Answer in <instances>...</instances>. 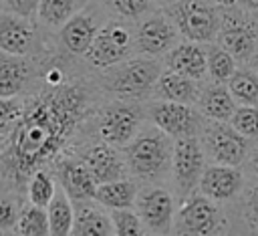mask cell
<instances>
[{"mask_svg": "<svg viewBox=\"0 0 258 236\" xmlns=\"http://www.w3.org/2000/svg\"><path fill=\"white\" fill-rule=\"evenodd\" d=\"M48 87L24 103V115L12 131L6 165L16 180L30 178L58 153L83 115V89L64 81L48 83Z\"/></svg>", "mask_w": 258, "mask_h": 236, "instance_id": "6da1fadb", "label": "cell"}, {"mask_svg": "<svg viewBox=\"0 0 258 236\" xmlns=\"http://www.w3.org/2000/svg\"><path fill=\"white\" fill-rule=\"evenodd\" d=\"M173 143L167 133L151 123L137 131V135L127 143L125 161L131 173L143 180H157L171 171Z\"/></svg>", "mask_w": 258, "mask_h": 236, "instance_id": "7a4b0ae2", "label": "cell"}, {"mask_svg": "<svg viewBox=\"0 0 258 236\" xmlns=\"http://www.w3.org/2000/svg\"><path fill=\"white\" fill-rule=\"evenodd\" d=\"M171 20L183 38L208 44L220 32L222 14L212 0H177L171 6Z\"/></svg>", "mask_w": 258, "mask_h": 236, "instance_id": "3957f363", "label": "cell"}, {"mask_svg": "<svg viewBox=\"0 0 258 236\" xmlns=\"http://www.w3.org/2000/svg\"><path fill=\"white\" fill-rule=\"evenodd\" d=\"M202 145L212 163L242 165L246 163L252 139L242 135L230 121H210L202 129Z\"/></svg>", "mask_w": 258, "mask_h": 236, "instance_id": "277c9868", "label": "cell"}, {"mask_svg": "<svg viewBox=\"0 0 258 236\" xmlns=\"http://www.w3.org/2000/svg\"><path fill=\"white\" fill-rule=\"evenodd\" d=\"M224 230L226 218L218 202L202 192H191L181 200L173 218L175 234H218Z\"/></svg>", "mask_w": 258, "mask_h": 236, "instance_id": "5b68a950", "label": "cell"}, {"mask_svg": "<svg viewBox=\"0 0 258 236\" xmlns=\"http://www.w3.org/2000/svg\"><path fill=\"white\" fill-rule=\"evenodd\" d=\"M161 75V65L155 58H131L113 65L103 77V87L121 97H141L153 91Z\"/></svg>", "mask_w": 258, "mask_h": 236, "instance_id": "8992f818", "label": "cell"}, {"mask_svg": "<svg viewBox=\"0 0 258 236\" xmlns=\"http://www.w3.org/2000/svg\"><path fill=\"white\" fill-rule=\"evenodd\" d=\"M248 14L252 12L244 8H226V12L222 14L220 32L216 36V42L230 50L242 63H248V58L258 52V26L256 20Z\"/></svg>", "mask_w": 258, "mask_h": 236, "instance_id": "52a82bcc", "label": "cell"}, {"mask_svg": "<svg viewBox=\"0 0 258 236\" xmlns=\"http://www.w3.org/2000/svg\"><path fill=\"white\" fill-rule=\"evenodd\" d=\"M206 149L202 145L200 135L173 139V155H171V175L177 188L179 198L183 200L191 192H196L202 173L206 169Z\"/></svg>", "mask_w": 258, "mask_h": 236, "instance_id": "ba28073f", "label": "cell"}, {"mask_svg": "<svg viewBox=\"0 0 258 236\" xmlns=\"http://www.w3.org/2000/svg\"><path fill=\"white\" fill-rule=\"evenodd\" d=\"M147 117L155 127H159L171 139L202 135V129L206 125L204 121L206 117L200 113V109H194L187 103H175L163 99H157L149 105Z\"/></svg>", "mask_w": 258, "mask_h": 236, "instance_id": "9c48e42d", "label": "cell"}, {"mask_svg": "<svg viewBox=\"0 0 258 236\" xmlns=\"http://www.w3.org/2000/svg\"><path fill=\"white\" fill-rule=\"evenodd\" d=\"M133 44L135 36H131L129 28L121 22H109L99 28L89 50L85 52V58L97 69H111L131 54Z\"/></svg>", "mask_w": 258, "mask_h": 236, "instance_id": "30bf717a", "label": "cell"}, {"mask_svg": "<svg viewBox=\"0 0 258 236\" xmlns=\"http://www.w3.org/2000/svg\"><path fill=\"white\" fill-rule=\"evenodd\" d=\"M137 214L145 226V230L153 234H169L173 232L175 218V202L169 190L153 186L137 194L135 200Z\"/></svg>", "mask_w": 258, "mask_h": 236, "instance_id": "8fae6325", "label": "cell"}, {"mask_svg": "<svg viewBox=\"0 0 258 236\" xmlns=\"http://www.w3.org/2000/svg\"><path fill=\"white\" fill-rule=\"evenodd\" d=\"M177 34L179 30L171 18L163 14L147 16L135 30V50L149 56L167 54L177 44Z\"/></svg>", "mask_w": 258, "mask_h": 236, "instance_id": "7c38bea8", "label": "cell"}, {"mask_svg": "<svg viewBox=\"0 0 258 236\" xmlns=\"http://www.w3.org/2000/svg\"><path fill=\"white\" fill-rule=\"evenodd\" d=\"M198 192H202L218 204L232 202L244 192V173L240 165L210 163L202 173Z\"/></svg>", "mask_w": 258, "mask_h": 236, "instance_id": "4fadbf2b", "label": "cell"}, {"mask_svg": "<svg viewBox=\"0 0 258 236\" xmlns=\"http://www.w3.org/2000/svg\"><path fill=\"white\" fill-rule=\"evenodd\" d=\"M141 111L133 105H113L99 121V135L111 145H127L139 131Z\"/></svg>", "mask_w": 258, "mask_h": 236, "instance_id": "5bb4252c", "label": "cell"}, {"mask_svg": "<svg viewBox=\"0 0 258 236\" xmlns=\"http://www.w3.org/2000/svg\"><path fill=\"white\" fill-rule=\"evenodd\" d=\"M165 67L196 81H202L208 75V50L202 42L185 38V42H177L165 54Z\"/></svg>", "mask_w": 258, "mask_h": 236, "instance_id": "9a60e30c", "label": "cell"}, {"mask_svg": "<svg viewBox=\"0 0 258 236\" xmlns=\"http://www.w3.org/2000/svg\"><path fill=\"white\" fill-rule=\"evenodd\" d=\"M34 44V26L30 18L16 12L0 14V50L12 54H28Z\"/></svg>", "mask_w": 258, "mask_h": 236, "instance_id": "2e32d148", "label": "cell"}, {"mask_svg": "<svg viewBox=\"0 0 258 236\" xmlns=\"http://www.w3.org/2000/svg\"><path fill=\"white\" fill-rule=\"evenodd\" d=\"M153 93L157 99H163V101L196 105L198 97L202 93V85H200V81H196L191 77H185L181 73L167 69V71H161V75L153 87Z\"/></svg>", "mask_w": 258, "mask_h": 236, "instance_id": "e0dca14e", "label": "cell"}, {"mask_svg": "<svg viewBox=\"0 0 258 236\" xmlns=\"http://www.w3.org/2000/svg\"><path fill=\"white\" fill-rule=\"evenodd\" d=\"M81 161L89 167V171L93 173V178L97 180V184L119 180L125 173V165H123L117 149L111 143H107V141L89 147L85 151V155H83Z\"/></svg>", "mask_w": 258, "mask_h": 236, "instance_id": "ac0fdd59", "label": "cell"}, {"mask_svg": "<svg viewBox=\"0 0 258 236\" xmlns=\"http://www.w3.org/2000/svg\"><path fill=\"white\" fill-rule=\"evenodd\" d=\"M99 32V24L91 12H79L71 16L60 28V42L71 54H85Z\"/></svg>", "mask_w": 258, "mask_h": 236, "instance_id": "d6986e66", "label": "cell"}, {"mask_svg": "<svg viewBox=\"0 0 258 236\" xmlns=\"http://www.w3.org/2000/svg\"><path fill=\"white\" fill-rule=\"evenodd\" d=\"M198 109L200 113L210 121H230L234 115L238 103L232 97L226 83H210L202 87V93L198 97Z\"/></svg>", "mask_w": 258, "mask_h": 236, "instance_id": "ffe728a7", "label": "cell"}, {"mask_svg": "<svg viewBox=\"0 0 258 236\" xmlns=\"http://www.w3.org/2000/svg\"><path fill=\"white\" fill-rule=\"evenodd\" d=\"M60 184L73 202L95 200V192L99 186L83 161H67L60 169Z\"/></svg>", "mask_w": 258, "mask_h": 236, "instance_id": "44dd1931", "label": "cell"}, {"mask_svg": "<svg viewBox=\"0 0 258 236\" xmlns=\"http://www.w3.org/2000/svg\"><path fill=\"white\" fill-rule=\"evenodd\" d=\"M101 206V204H99ZM97 204H91V200L77 202L75 206V224L73 234L83 236H107L113 234V220L107 216Z\"/></svg>", "mask_w": 258, "mask_h": 236, "instance_id": "7402d4cb", "label": "cell"}, {"mask_svg": "<svg viewBox=\"0 0 258 236\" xmlns=\"http://www.w3.org/2000/svg\"><path fill=\"white\" fill-rule=\"evenodd\" d=\"M30 67L24 54L0 50V97H16L28 83Z\"/></svg>", "mask_w": 258, "mask_h": 236, "instance_id": "603a6c76", "label": "cell"}, {"mask_svg": "<svg viewBox=\"0 0 258 236\" xmlns=\"http://www.w3.org/2000/svg\"><path fill=\"white\" fill-rule=\"evenodd\" d=\"M137 186L131 180L119 178L111 182H103L97 186L95 192V202L101 204L103 208L109 210H119V208H133L137 200Z\"/></svg>", "mask_w": 258, "mask_h": 236, "instance_id": "cb8c5ba5", "label": "cell"}, {"mask_svg": "<svg viewBox=\"0 0 258 236\" xmlns=\"http://www.w3.org/2000/svg\"><path fill=\"white\" fill-rule=\"evenodd\" d=\"M73 200L64 190L56 192L50 204L46 206L48 212V226L50 234L54 236H67L73 234V224H75V206L71 204Z\"/></svg>", "mask_w": 258, "mask_h": 236, "instance_id": "d4e9b609", "label": "cell"}, {"mask_svg": "<svg viewBox=\"0 0 258 236\" xmlns=\"http://www.w3.org/2000/svg\"><path fill=\"white\" fill-rule=\"evenodd\" d=\"M226 85L238 105H258V75L250 65L238 67Z\"/></svg>", "mask_w": 258, "mask_h": 236, "instance_id": "484cf974", "label": "cell"}, {"mask_svg": "<svg viewBox=\"0 0 258 236\" xmlns=\"http://www.w3.org/2000/svg\"><path fill=\"white\" fill-rule=\"evenodd\" d=\"M208 50V77L214 83H228V79L234 75V71L238 69V58L226 50L222 44L208 42L206 46Z\"/></svg>", "mask_w": 258, "mask_h": 236, "instance_id": "4316f807", "label": "cell"}, {"mask_svg": "<svg viewBox=\"0 0 258 236\" xmlns=\"http://www.w3.org/2000/svg\"><path fill=\"white\" fill-rule=\"evenodd\" d=\"M14 232L16 234H22V236H44V234H50L46 208L36 206V204L26 206L20 212V216H18V222H16Z\"/></svg>", "mask_w": 258, "mask_h": 236, "instance_id": "83f0119b", "label": "cell"}, {"mask_svg": "<svg viewBox=\"0 0 258 236\" xmlns=\"http://www.w3.org/2000/svg\"><path fill=\"white\" fill-rule=\"evenodd\" d=\"M75 8V0H38V20L48 26V28H56L62 26Z\"/></svg>", "mask_w": 258, "mask_h": 236, "instance_id": "f1b7e54d", "label": "cell"}, {"mask_svg": "<svg viewBox=\"0 0 258 236\" xmlns=\"http://www.w3.org/2000/svg\"><path fill=\"white\" fill-rule=\"evenodd\" d=\"M54 194H56L54 182L44 169H36L28 178V200H30V204L46 208L50 204V200L54 198Z\"/></svg>", "mask_w": 258, "mask_h": 236, "instance_id": "f546056e", "label": "cell"}, {"mask_svg": "<svg viewBox=\"0 0 258 236\" xmlns=\"http://www.w3.org/2000/svg\"><path fill=\"white\" fill-rule=\"evenodd\" d=\"M230 123L248 139L258 141V105H238Z\"/></svg>", "mask_w": 258, "mask_h": 236, "instance_id": "4dcf8cb0", "label": "cell"}, {"mask_svg": "<svg viewBox=\"0 0 258 236\" xmlns=\"http://www.w3.org/2000/svg\"><path fill=\"white\" fill-rule=\"evenodd\" d=\"M24 115V103L16 97H0V137L12 135Z\"/></svg>", "mask_w": 258, "mask_h": 236, "instance_id": "1f68e13d", "label": "cell"}, {"mask_svg": "<svg viewBox=\"0 0 258 236\" xmlns=\"http://www.w3.org/2000/svg\"><path fill=\"white\" fill-rule=\"evenodd\" d=\"M111 220H113V230L119 236H135V234L145 232V226H143L139 214L133 212L131 208L111 210Z\"/></svg>", "mask_w": 258, "mask_h": 236, "instance_id": "d6a6232c", "label": "cell"}, {"mask_svg": "<svg viewBox=\"0 0 258 236\" xmlns=\"http://www.w3.org/2000/svg\"><path fill=\"white\" fill-rule=\"evenodd\" d=\"M242 216L248 224V230L258 234V182L250 186L244 194V206H242Z\"/></svg>", "mask_w": 258, "mask_h": 236, "instance_id": "836d02e7", "label": "cell"}, {"mask_svg": "<svg viewBox=\"0 0 258 236\" xmlns=\"http://www.w3.org/2000/svg\"><path fill=\"white\" fill-rule=\"evenodd\" d=\"M109 4L127 18H137L141 14H145L151 6V0H109Z\"/></svg>", "mask_w": 258, "mask_h": 236, "instance_id": "e575fe53", "label": "cell"}, {"mask_svg": "<svg viewBox=\"0 0 258 236\" xmlns=\"http://www.w3.org/2000/svg\"><path fill=\"white\" fill-rule=\"evenodd\" d=\"M18 210L12 200L0 198V230H14L18 222Z\"/></svg>", "mask_w": 258, "mask_h": 236, "instance_id": "d590c367", "label": "cell"}, {"mask_svg": "<svg viewBox=\"0 0 258 236\" xmlns=\"http://www.w3.org/2000/svg\"><path fill=\"white\" fill-rule=\"evenodd\" d=\"M10 12H16L24 18H32L38 12V0H6Z\"/></svg>", "mask_w": 258, "mask_h": 236, "instance_id": "8d00e7d4", "label": "cell"}, {"mask_svg": "<svg viewBox=\"0 0 258 236\" xmlns=\"http://www.w3.org/2000/svg\"><path fill=\"white\" fill-rule=\"evenodd\" d=\"M246 167H248V171H250L254 178H258V141H256V145L250 149V155H248V159H246Z\"/></svg>", "mask_w": 258, "mask_h": 236, "instance_id": "74e56055", "label": "cell"}, {"mask_svg": "<svg viewBox=\"0 0 258 236\" xmlns=\"http://www.w3.org/2000/svg\"><path fill=\"white\" fill-rule=\"evenodd\" d=\"M238 4L248 12H258V0H238Z\"/></svg>", "mask_w": 258, "mask_h": 236, "instance_id": "f35d334b", "label": "cell"}, {"mask_svg": "<svg viewBox=\"0 0 258 236\" xmlns=\"http://www.w3.org/2000/svg\"><path fill=\"white\" fill-rule=\"evenodd\" d=\"M216 6L220 8H230V6H238V0H212Z\"/></svg>", "mask_w": 258, "mask_h": 236, "instance_id": "ab89813d", "label": "cell"}, {"mask_svg": "<svg viewBox=\"0 0 258 236\" xmlns=\"http://www.w3.org/2000/svg\"><path fill=\"white\" fill-rule=\"evenodd\" d=\"M246 65H250V67L256 71V75H258V52H256V54H252V56L248 58V63H246Z\"/></svg>", "mask_w": 258, "mask_h": 236, "instance_id": "60d3db41", "label": "cell"}, {"mask_svg": "<svg viewBox=\"0 0 258 236\" xmlns=\"http://www.w3.org/2000/svg\"><path fill=\"white\" fill-rule=\"evenodd\" d=\"M161 2H177V0H161Z\"/></svg>", "mask_w": 258, "mask_h": 236, "instance_id": "b9f144b4", "label": "cell"}]
</instances>
